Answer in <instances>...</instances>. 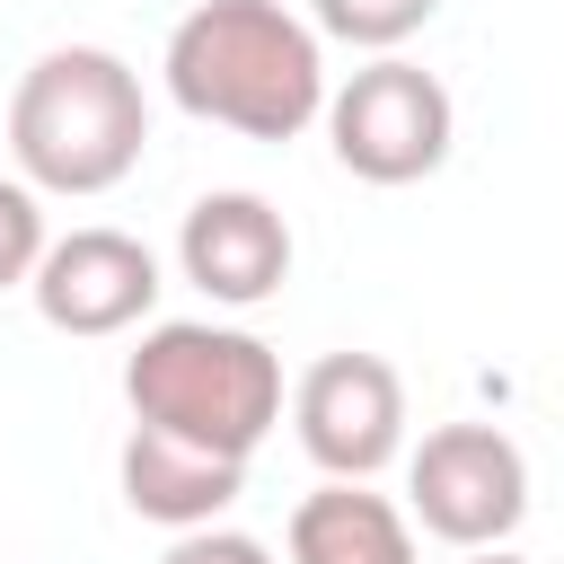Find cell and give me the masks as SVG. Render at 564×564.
I'll list each match as a JSON object with an SVG mask.
<instances>
[{"label": "cell", "instance_id": "obj_1", "mask_svg": "<svg viewBox=\"0 0 564 564\" xmlns=\"http://www.w3.org/2000/svg\"><path fill=\"white\" fill-rule=\"evenodd\" d=\"M167 97L247 141H300L326 115V35L282 0H203L167 35Z\"/></svg>", "mask_w": 564, "mask_h": 564}, {"label": "cell", "instance_id": "obj_2", "mask_svg": "<svg viewBox=\"0 0 564 564\" xmlns=\"http://www.w3.org/2000/svg\"><path fill=\"white\" fill-rule=\"evenodd\" d=\"M150 150L141 70L106 44H53L9 88V159L35 194H115Z\"/></svg>", "mask_w": 564, "mask_h": 564}, {"label": "cell", "instance_id": "obj_3", "mask_svg": "<svg viewBox=\"0 0 564 564\" xmlns=\"http://www.w3.org/2000/svg\"><path fill=\"white\" fill-rule=\"evenodd\" d=\"M123 397H132V423H159L220 458H256L264 432L282 423V361L247 326L159 317L123 352Z\"/></svg>", "mask_w": 564, "mask_h": 564}, {"label": "cell", "instance_id": "obj_4", "mask_svg": "<svg viewBox=\"0 0 564 564\" xmlns=\"http://www.w3.org/2000/svg\"><path fill=\"white\" fill-rule=\"evenodd\" d=\"M317 123H326L344 176H361V185H423L449 159V141H458L449 88L423 62H405V53H379L344 88H326V115Z\"/></svg>", "mask_w": 564, "mask_h": 564}, {"label": "cell", "instance_id": "obj_5", "mask_svg": "<svg viewBox=\"0 0 564 564\" xmlns=\"http://www.w3.org/2000/svg\"><path fill=\"white\" fill-rule=\"evenodd\" d=\"M405 520L441 546H511L529 520V458L502 423H441L405 458Z\"/></svg>", "mask_w": 564, "mask_h": 564}, {"label": "cell", "instance_id": "obj_6", "mask_svg": "<svg viewBox=\"0 0 564 564\" xmlns=\"http://www.w3.org/2000/svg\"><path fill=\"white\" fill-rule=\"evenodd\" d=\"M291 432L326 476L370 485L379 467L405 458V379H397V361L388 352H317L291 388Z\"/></svg>", "mask_w": 564, "mask_h": 564}, {"label": "cell", "instance_id": "obj_7", "mask_svg": "<svg viewBox=\"0 0 564 564\" xmlns=\"http://www.w3.org/2000/svg\"><path fill=\"white\" fill-rule=\"evenodd\" d=\"M35 317L53 335H123L159 308V256L132 238V229H70V238H44L35 273Z\"/></svg>", "mask_w": 564, "mask_h": 564}, {"label": "cell", "instance_id": "obj_8", "mask_svg": "<svg viewBox=\"0 0 564 564\" xmlns=\"http://www.w3.org/2000/svg\"><path fill=\"white\" fill-rule=\"evenodd\" d=\"M176 264L185 282L212 300V308H264L282 282H291V220L247 194V185H220L185 212L176 229Z\"/></svg>", "mask_w": 564, "mask_h": 564}, {"label": "cell", "instance_id": "obj_9", "mask_svg": "<svg viewBox=\"0 0 564 564\" xmlns=\"http://www.w3.org/2000/svg\"><path fill=\"white\" fill-rule=\"evenodd\" d=\"M123 511L150 520V529H212L238 494H247V458H220V449H194L159 423H132L123 432Z\"/></svg>", "mask_w": 564, "mask_h": 564}, {"label": "cell", "instance_id": "obj_10", "mask_svg": "<svg viewBox=\"0 0 564 564\" xmlns=\"http://www.w3.org/2000/svg\"><path fill=\"white\" fill-rule=\"evenodd\" d=\"M291 564H423V555H414V520L388 494L326 476L291 511Z\"/></svg>", "mask_w": 564, "mask_h": 564}, {"label": "cell", "instance_id": "obj_11", "mask_svg": "<svg viewBox=\"0 0 564 564\" xmlns=\"http://www.w3.org/2000/svg\"><path fill=\"white\" fill-rule=\"evenodd\" d=\"M432 9L441 0H308V26L352 44V53H397L405 35L432 26Z\"/></svg>", "mask_w": 564, "mask_h": 564}, {"label": "cell", "instance_id": "obj_12", "mask_svg": "<svg viewBox=\"0 0 564 564\" xmlns=\"http://www.w3.org/2000/svg\"><path fill=\"white\" fill-rule=\"evenodd\" d=\"M44 256V194L26 176H0V291H18Z\"/></svg>", "mask_w": 564, "mask_h": 564}, {"label": "cell", "instance_id": "obj_13", "mask_svg": "<svg viewBox=\"0 0 564 564\" xmlns=\"http://www.w3.org/2000/svg\"><path fill=\"white\" fill-rule=\"evenodd\" d=\"M159 564H273V546L247 538V529H220V520H212V529H176Z\"/></svg>", "mask_w": 564, "mask_h": 564}, {"label": "cell", "instance_id": "obj_14", "mask_svg": "<svg viewBox=\"0 0 564 564\" xmlns=\"http://www.w3.org/2000/svg\"><path fill=\"white\" fill-rule=\"evenodd\" d=\"M458 564H529V555H511V546H458Z\"/></svg>", "mask_w": 564, "mask_h": 564}]
</instances>
